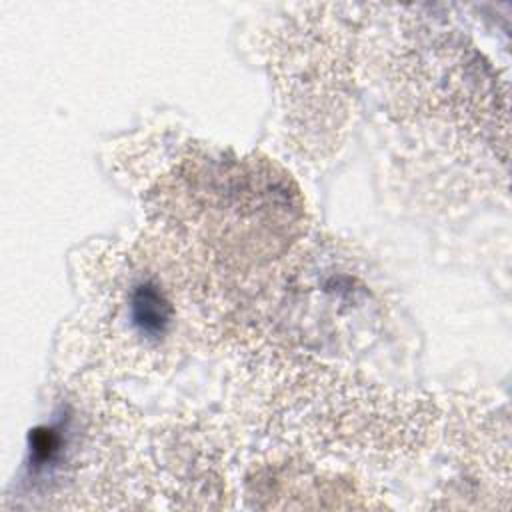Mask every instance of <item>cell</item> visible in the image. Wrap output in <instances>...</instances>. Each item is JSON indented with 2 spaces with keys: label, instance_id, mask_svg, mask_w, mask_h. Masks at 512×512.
Here are the masks:
<instances>
[{
  "label": "cell",
  "instance_id": "1",
  "mask_svg": "<svg viewBox=\"0 0 512 512\" xmlns=\"http://www.w3.org/2000/svg\"><path fill=\"white\" fill-rule=\"evenodd\" d=\"M130 322L144 338H160L172 322V304L154 282H138L130 292Z\"/></svg>",
  "mask_w": 512,
  "mask_h": 512
}]
</instances>
